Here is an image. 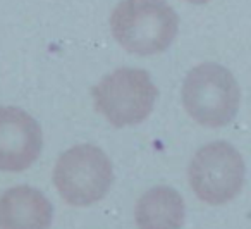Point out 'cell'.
<instances>
[{
    "label": "cell",
    "instance_id": "obj_5",
    "mask_svg": "<svg viewBox=\"0 0 251 229\" xmlns=\"http://www.w3.org/2000/svg\"><path fill=\"white\" fill-rule=\"evenodd\" d=\"M244 181V160L230 143L213 142L201 146L189 166V183L200 200L222 205L239 193Z\"/></svg>",
    "mask_w": 251,
    "mask_h": 229
},
{
    "label": "cell",
    "instance_id": "obj_6",
    "mask_svg": "<svg viewBox=\"0 0 251 229\" xmlns=\"http://www.w3.org/2000/svg\"><path fill=\"white\" fill-rule=\"evenodd\" d=\"M42 146V128L28 112L0 107V171L28 169L38 159Z\"/></svg>",
    "mask_w": 251,
    "mask_h": 229
},
{
    "label": "cell",
    "instance_id": "obj_4",
    "mask_svg": "<svg viewBox=\"0 0 251 229\" xmlns=\"http://www.w3.org/2000/svg\"><path fill=\"white\" fill-rule=\"evenodd\" d=\"M114 171L108 157L98 146L77 145L59 157L53 183L71 205L84 207L101 200L112 184Z\"/></svg>",
    "mask_w": 251,
    "mask_h": 229
},
{
    "label": "cell",
    "instance_id": "obj_3",
    "mask_svg": "<svg viewBox=\"0 0 251 229\" xmlns=\"http://www.w3.org/2000/svg\"><path fill=\"white\" fill-rule=\"evenodd\" d=\"M95 105L115 128L138 124L153 111L157 86L143 69L121 67L91 90Z\"/></svg>",
    "mask_w": 251,
    "mask_h": 229
},
{
    "label": "cell",
    "instance_id": "obj_7",
    "mask_svg": "<svg viewBox=\"0 0 251 229\" xmlns=\"http://www.w3.org/2000/svg\"><path fill=\"white\" fill-rule=\"evenodd\" d=\"M52 205L42 191L16 186L0 197V229H49Z\"/></svg>",
    "mask_w": 251,
    "mask_h": 229
},
{
    "label": "cell",
    "instance_id": "obj_9",
    "mask_svg": "<svg viewBox=\"0 0 251 229\" xmlns=\"http://www.w3.org/2000/svg\"><path fill=\"white\" fill-rule=\"evenodd\" d=\"M188 2H191V4H206L210 0H188Z\"/></svg>",
    "mask_w": 251,
    "mask_h": 229
},
{
    "label": "cell",
    "instance_id": "obj_8",
    "mask_svg": "<svg viewBox=\"0 0 251 229\" xmlns=\"http://www.w3.org/2000/svg\"><path fill=\"white\" fill-rule=\"evenodd\" d=\"M134 215L140 229H181L184 224V201L174 188H151L136 203Z\"/></svg>",
    "mask_w": 251,
    "mask_h": 229
},
{
    "label": "cell",
    "instance_id": "obj_1",
    "mask_svg": "<svg viewBox=\"0 0 251 229\" xmlns=\"http://www.w3.org/2000/svg\"><path fill=\"white\" fill-rule=\"evenodd\" d=\"M110 29L126 50L151 56L174 42L179 16L164 0H122L112 12Z\"/></svg>",
    "mask_w": 251,
    "mask_h": 229
},
{
    "label": "cell",
    "instance_id": "obj_2",
    "mask_svg": "<svg viewBox=\"0 0 251 229\" xmlns=\"http://www.w3.org/2000/svg\"><path fill=\"white\" fill-rule=\"evenodd\" d=\"M239 86L230 71L219 64H201L188 73L182 85V104L203 126L222 128L239 109Z\"/></svg>",
    "mask_w": 251,
    "mask_h": 229
}]
</instances>
